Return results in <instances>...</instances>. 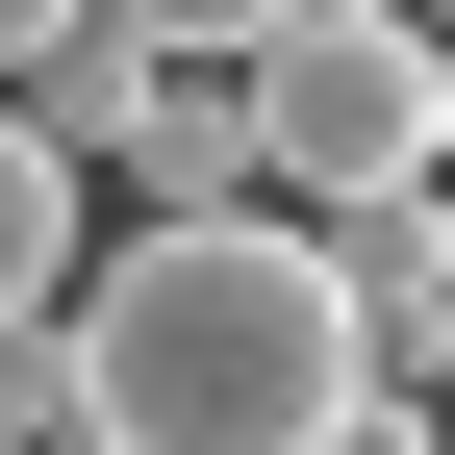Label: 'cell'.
Listing matches in <instances>:
<instances>
[{"mask_svg":"<svg viewBox=\"0 0 455 455\" xmlns=\"http://www.w3.org/2000/svg\"><path fill=\"white\" fill-rule=\"evenodd\" d=\"M379 329L329 278V228L228 203V228H127L76 278V455H355Z\"/></svg>","mask_w":455,"mask_h":455,"instance_id":"6da1fadb","label":"cell"},{"mask_svg":"<svg viewBox=\"0 0 455 455\" xmlns=\"http://www.w3.org/2000/svg\"><path fill=\"white\" fill-rule=\"evenodd\" d=\"M253 152H278V203H430L455 178V51H430V0H278L253 26Z\"/></svg>","mask_w":455,"mask_h":455,"instance_id":"7a4b0ae2","label":"cell"},{"mask_svg":"<svg viewBox=\"0 0 455 455\" xmlns=\"http://www.w3.org/2000/svg\"><path fill=\"white\" fill-rule=\"evenodd\" d=\"M76 203H101V178H76V127H51V101H0V355H26V329H76V278H101V253H76Z\"/></svg>","mask_w":455,"mask_h":455,"instance_id":"3957f363","label":"cell"},{"mask_svg":"<svg viewBox=\"0 0 455 455\" xmlns=\"http://www.w3.org/2000/svg\"><path fill=\"white\" fill-rule=\"evenodd\" d=\"M51 51H76V0H0V101H51Z\"/></svg>","mask_w":455,"mask_h":455,"instance_id":"277c9868","label":"cell"},{"mask_svg":"<svg viewBox=\"0 0 455 455\" xmlns=\"http://www.w3.org/2000/svg\"><path fill=\"white\" fill-rule=\"evenodd\" d=\"M0 455H26V430H0Z\"/></svg>","mask_w":455,"mask_h":455,"instance_id":"5b68a950","label":"cell"}]
</instances>
